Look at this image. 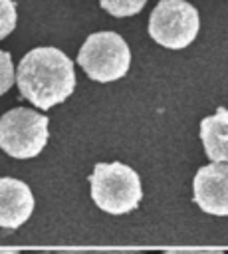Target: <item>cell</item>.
<instances>
[{"mask_svg":"<svg viewBox=\"0 0 228 254\" xmlns=\"http://www.w3.org/2000/svg\"><path fill=\"white\" fill-rule=\"evenodd\" d=\"M16 83L24 99L38 109L65 101L75 89L73 62L54 46L30 50L16 67Z\"/></svg>","mask_w":228,"mask_h":254,"instance_id":"cell-1","label":"cell"},{"mask_svg":"<svg viewBox=\"0 0 228 254\" xmlns=\"http://www.w3.org/2000/svg\"><path fill=\"white\" fill-rule=\"evenodd\" d=\"M89 187L93 202L109 214H127L143 200L141 177L119 161L97 163L89 175Z\"/></svg>","mask_w":228,"mask_h":254,"instance_id":"cell-2","label":"cell"},{"mask_svg":"<svg viewBox=\"0 0 228 254\" xmlns=\"http://www.w3.org/2000/svg\"><path fill=\"white\" fill-rule=\"evenodd\" d=\"M48 115L30 107H12L0 117V149L12 159H34L48 145Z\"/></svg>","mask_w":228,"mask_h":254,"instance_id":"cell-3","label":"cell"},{"mask_svg":"<svg viewBox=\"0 0 228 254\" xmlns=\"http://www.w3.org/2000/svg\"><path fill=\"white\" fill-rule=\"evenodd\" d=\"M77 64L93 81H117L129 71L131 50L117 32H95L83 42L77 54Z\"/></svg>","mask_w":228,"mask_h":254,"instance_id":"cell-4","label":"cell"},{"mask_svg":"<svg viewBox=\"0 0 228 254\" xmlns=\"http://www.w3.org/2000/svg\"><path fill=\"white\" fill-rule=\"evenodd\" d=\"M198 28V10L186 0H159L149 16V36L169 50H182L190 46Z\"/></svg>","mask_w":228,"mask_h":254,"instance_id":"cell-5","label":"cell"},{"mask_svg":"<svg viewBox=\"0 0 228 254\" xmlns=\"http://www.w3.org/2000/svg\"><path fill=\"white\" fill-rule=\"evenodd\" d=\"M194 202L208 214L228 216V163L200 167L192 183Z\"/></svg>","mask_w":228,"mask_h":254,"instance_id":"cell-6","label":"cell"},{"mask_svg":"<svg viewBox=\"0 0 228 254\" xmlns=\"http://www.w3.org/2000/svg\"><path fill=\"white\" fill-rule=\"evenodd\" d=\"M34 194L30 187L12 177L0 179V228H20L34 212Z\"/></svg>","mask_w":228,"mask_h":254,"instance_id":"cell-7","label":"cell"},{"mask_svg":"<svg viewBox=\"0 0 228 254\" xmlns=\"http://www.w3.org/2000/svg\"><path fill=\"white\" fill-rule=\"evenodd\" d=\"M200 141L212 163H228V109L218 107L214 115L200 121Z\"/></svg>","mask_w":228,"mask_h":254,"instance_id":"cell-8","label":"cell"},{"mask_svg":"<svg viewBox=\"0 0 228 254\" xmlns=\"http://www.w3.org/2000/svg\"><path fill=\"white\" fill-rule=\"evenodd\" d=\"M99 4L111 16H115V18H127V16L139 14L143 10V6L147 4V0H99Z\"/></svg>","mask_w":228,"mask_h":254,"instance_id":"cell-9","label":"cell"},{"mask_svg":"<svg viewBox=\"0 0 228 254\" xmlns=\"http://www.w3.org/2000/svg\"><path fill=\"white\" fill-rule=\"evenodd\" d=\"M16 4L14 0H0V40H4L16 28Z\"/></svg>","mask_w":228,"mask_h":254,"instance_id":"cell-10","label":"cell"},{"mask_svg":"<svg viewBox=\"0 0 228 254\" xmlns=\"http://www.w3.org/2000/svg\"><path fill=\"white\" fill-rule=\"evenodd\" d=\"M14 64L8 52L0 50V95H4L12 85H14Z\"/></svg>","mask_w":228,"mask_h":254,"instance_id":"cell-11","label":"cell"},{"mask_svg":"<svg viewBox=\"0 0 228 254\" xmlns=\"http://www.w3.org/2000/svg\"><path fill=\"white\" fill-rule=\"evenodd\" d=\"M163 254H226L222 250H169Z\"/></svg>","mask_w":228,"mask_h":254,"instance_id":"cell-12","label":"cell"},{"mask_svg":"<svg viewBox=\"0 0 228 254\" xmlns=\"http://www.w3.org/2000/svg\"><path fill=\"white\" fill-rule=\"evenodd\" d=\"M89 254H147L143 250H99V252H89Z\"/></svg>","mask_w":228,"mask_h":254,"instance_id":"cell-13","label":"cell"},{"mask_svg":"<svg viewBox=\"0 0 228 254\" xmlns=\"http://www.w3.org/2000/svg\"><path fill=\"white\" fill-rule=\"evenodd\" d=\"M54 254H89V252H85V250H57Z\"/></svg>","mask_w":228,"mask_h":254,"instance_id":"cell-14","label":"cell"},{"mask_svg":"<svg viewBox=\"0 0 228 254\" xmlns=\"http://www.w3.org/2000/svg\"><path fill=\"white\" fill-rule=\"evenodd\" d=\"M0 254H22V252L16 248H0Z\"/></svg>","mask_w":228,"mask_h":254,"instance_id":"cell-15","label":"cell"},{"mask_svg":"<svg viewBox=\"0 0 228 254\" xmlns=\"http://www.w3.org/2000/svg\"><path fill=\"white\" fill-rule=\"evenodd\" d=\"M26 254H54V252H26Z\"/></svg>","mask_w":228,"mask_h":254,"instance_id":"cell-16","label":"cell"}]
</instances>
